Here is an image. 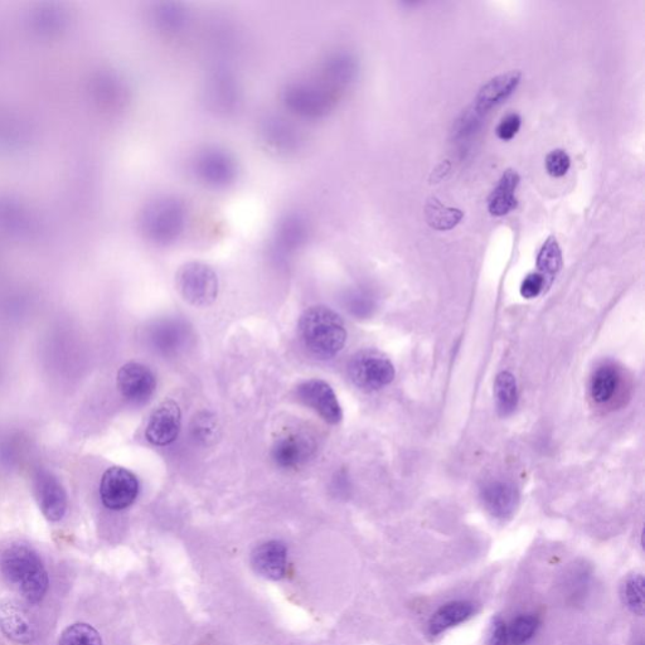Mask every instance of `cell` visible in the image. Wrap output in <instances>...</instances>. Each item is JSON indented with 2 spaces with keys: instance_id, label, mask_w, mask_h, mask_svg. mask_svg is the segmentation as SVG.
<instances>
[{
  "instance_id": "26",
  "label": "cell",
  "mask_w": 645,
  "mask_h": 645,
  "mask_svg": "<svg viewBox=\"0 0 645 645\" xmlns=\"http://www.w3.org/2000/svg\"><path fill=\"white\" fill-rule=\"evenodd\" d=\"M154 23L167 35H177L187 27L188 14L181 4L167 2L159 4L154 11Z\"/></svg>"
},
{
  "instance_id": "36",
  "label": "cell",
  "mask_w": 645,
  "mask_h": 645,
  "mask_svg": "<svg viewBox=\"0 0 645 645\" xmlns=\"http://www.w3.org/2000/svg\"><path fill=\"white\" fill-rule=\"evenodd\" d=\"M487 645H509L508 625L501 617L493 618Z\"/></svg>"
},
{
  "instance_id": "23",
  "label": "cell",
  "mask_w": 645,
  "mask_h": 645,
  "mask_svg": "<svg viewBox=\"0 0 645 645\" xmlns=\"http://www.w3.org/2000/svg\"><path fill=\"white\" fill-rule=\"evenodd\" d=\"M207 94L212 105L225 113L234 110L237 101H239V90H237L235 80L225 72H220L212 77Z\"/></svg>"
},
{
  "instance_id": "22",
  "label": "cell",
  "mask_w": 645,
  "mask_h": 645,
  "mask_svg": "<svg viewBox=\"0 0 645 645\" xmlns=\"http://www.w3.org/2000/svg\"><path fill=\"white\" fill-rule=\"evenodd\" d=\"M309 227L307 221L297 213H290L278 222L275 230V246L280 252L298 249L307 241Z\"/></svg>"
},
{
  "instance_id": "30",
  "label": "cell",
  "mask_w": 645,
  "mask_h": 645,
  "mask_svg": "<svg viewBox=\"0 0 645 645\" xmlns=\"http://www.w3.org/2000/svg\"><path fill=\"white\" fill-rule=\"evenodd\" d=\"M57 645H104L98 630L90 624L76 623L63 630Z\"/></svg>"
},
{
  "instance_id": "13",
  "label": "cell",
  "mask_w": 645,
  "mask_h": 645,
  "mask_svg": "<svg viewBox=\"0 0 645 645\" xmlns=\"http://www.w3.org/2000/svg\"><path fill=\"white\" fill-rule=\"evenodd\" d=\"M251 565L264 579L283 580L288 574V548L281 541L265 542L252 552Z\"/></svg>"
},
{
  "instance_id": "25",
  "label": "cell",
  "mask_w": 645,
  "mask_h": 645,
  "mask_svg": "<svg viewBox=\"0 0 645 645\" xmlns=\"http://www.w3.org/2000/svg\"><path fill=\"white\" fill-rule=\"evenodd\" d=\"M464 212L458 208L446 207L438 198L431 197L425 205V218L431 229L449 231L463 220Z\"/></svg>"
},
{
  "instance_id": "2",
  "label": "cell",
  "mask_w": 645,
  "mask_h": 645,
  "mask_svg": "<svg viewBox=\"0 0 645 645\" xmlns=\"http://www.w3.org/2000/svg\"><path fill=\"white\" fill-rule=\"evenodd\" d=\"M299 334L308 351L322 360L337 356L347 341L342 318L324 305L305 310L299 320Z\"/></svg>"
},
{
  "instance_id": "9",
  "label": "cell",
  "mask_w": 645,
  "mask_h": 645,
  "mask_svg": "<svg viewBox=\"0 0 645 645\" xmlns=\"http://www.w3.org/2000/svg\"><path fill=\"white\" fill-rule=\"evenodd\" d=\"M298 397L303 404L322 416L328 424L337 425L343 419L342 407L336 392L323 380H309L298 387Z\"/></svg>"
},
{
  "instance_id": "20",
  "label": "cell",
  "mask_w": 645,
  "mask_h": 645,
  "mask_svg": "<svg viewBox=\"0 0 645 645\" xmlns=\"http://www.w3.org/2000/svg\"><path fill=\"white\" fill-rule=\"evenodd\" d=\"M475 613L474 605L470 601H451L435 611L428 625L430 638H438L449 629L458 627L467 622Z\"/></svg>"
},
{
  "instance_id": "6",
  "label": "cell",
  "mask_w": 645,
  "mask_h": 645,
  "mask_svg": "<svg viewBox=\"0 0 645 645\" xmlns=\"http://www.w3.org/2000/svg\"><path fill=\"white\" fill-rule=\"evenodd\" d=\"M353 385L366 392L382 390L395 378V367L382 353L365 349L354 354L348 365Z\"/></svg>"
},
{
  "instance_id": "14",
  "label": "cell",
  "mask_w": 645,
  "mask_h": 645,
  "mask_svg": "<svg viewBox=\"0 0 645 645\" xmlns=\"http://www.w3.org/2000/svg\"><path fill=\"white\" fill-rule=\"evenodd\" d=\"M36 494L43 516L58 522L65 517L67 496L60 482L50 473H40L36 478Z\"/></svg>"
},
{
  "instance_id": "5",
  "label": "cell",
  "mask_w": 645,
  "mask_h": 645,
  "mask_svg": "<svg viewBox=\"0 0 645 645\" xmlns=\"http://www.w3.org/2000/svg\"><path fill=\"white\" fill-rule=\"evenodd\" d=\"M176 286L186 302L205 308L217 298L218 276L210 265L202 261H191L178 270Z\"/></svg>"
},
{
  "instance_id": "8",
  "label": "cell",
  "mask_w": 645,
  "mask_h": 645,
  "mask_svg": "<svg viewBox=\"0 0 645 645\" xmlns=\"http://www.w3.org/2000/svg\"><path fill=\"white\" fill-rule=\"evenodd\" d=\"M139 494L138 478L128 469L114 467L106 470L100 484L104 506L113 511L132 506Z\"/></svg>"
},
{
  "instance_id": "10",
  "label": "cell",
  "mask_w": 645,
  "mask_h": 645,
  "mask_svg": "<svg viewBox=\"0 0 645 645\" xmlns=\"http://www.w3.org/2000/svg\"><path fill=\"white\" fill-rule=\"evenodd\" d=\"M118 387L126 400L133 404H143L157 389V378L142 363L130 362L120 368Z\"/></svg>"
},
{
  "instance_id": "11",
  "label": "cell",
  "mask_w": 645,
  "mask_h": 645,
  "mask_svg": "<svg viewBox=\"0 0 645 645\" xmlns=\"http://www.w3.org/2000/svg\"><path fill=\"white\" fill-rule=\"evenodd\" d=\"M0 630L7 638L19 644H29L37 637L36 624L17 600H0Z\"/></svg>"
},
{
  "instance_id": "16",
  "label": "cell",
  "mask_w": 645,
  "mask_h": 645,
  "mask_svg": "<svg viewBox=\"0 0 645 645\" xmlns=\"http://www.w3.org/2000/svg\"><path fill=\"white\" fill-rule=\"evenodd\" d=\"M521 79V71L516 70L489 80L486 85L480 87L474 108L479 113L486 114L489 110L501 105L516 91Z\"/></svg>"
},
{
  "instance_id": "21",
  "label": "cell",
  "mask_w": 645,
  "mask_h": 645,
  "mask_svg": "<svg viewBox=\"0 0 645 645\" xmlns=\"http://www.w3.org/2000/svg\"><path fill=\"white\" fill-rule=\"evenodd\" d=\"M520 182V174L513 169L503 173L497 187L488 198V210L492 216H506L517 207L516 189L520 186Z\"/></svg>"
},
{
  "instance_id": "3",
  "label": "cell",
  "mask_w": 645,
  "mask_h": 645,
  "mask_svg": "<svg viewBox=\"0 0 645 645\" xmlns=\"http://www.w3.org/2000/svg\"><path fill=\"white\" fill-rule=\"evenodd\" d=\"M186 205L177 197H160L150 202L142 215V231L149 241L169 245L183 235L187 227Z\"/></svg>"
},
{
  "instance_id": "35",
  "label": "cell",
  "mask_w": 645,
  "mask_h": 645,
  "mask_svg": "<svg viewBox=\"0 0 645 645\" xmlns=\"http://www.w3.org/2000/svg\"><path fill=\"white\" fill-rule=\"evenodd\" d=\"M484 114L479 113L475 108L473 110L467 111L463 115V118L458 121L457 125V137L458 138H467L470 135H473V132L479 128L480 118Z\"/></svg>"
},
{
  "instance_id": "19",
  "label": "cell",
  "mask_w": 645,
  "mask_h": 645,
  "mask_svg": "<svg viewBox=\"0 0 645 645\" xmlns=\"http://www.w3.org/2000/svg\"><path fill=\"white\" fill-rule=\"evenodd\" d=\"M357 75L358 63L351 53H332L323 63L322 82L336 92L351 85Z\"/></svg>"
},
{
  "instance_id": "33",
  "label": "cell",
  "mask_w": 645,
  "mask_h": 645,
  "mask_svg": "<svg viewBox=\"0 0 645 645\" xmlns=\"http://www.w3.org/2000/svg\"><path fill=\"white\" fill-rule=\"evenodd\" d=\"M521 125L522 118L520 114H508L504 116L501 123L497 126V137L503 140V142H509V140H512L520 132Z\"/></svg>"
},
{
  "instance_id": "27",
  "label": "cell",
  "mask_w": 645,
  "mask_h": 645,
  "mask_svg": "<svg viewBox=\"0 0 645 645\" xmlns=\"http://www.w3.org/2000/svg\"><path fill=\"white\" fill-rule=\"evenodd\" d=\"M537 268L545 278L547 286H550L562 268L561 247L555 236L548 237L538 252Z\"/></svg>"
},
{
  "instance_id": "31",
  "label": "cell",
  "mask_w": 645,
  "mask_h": 645,
  "mask_svg": "<svg viewBox=\"0 0 645 645\" xmlns=\"http://www.w3.org/2000/svg\"><path fill=\"white\" fill-rule=\"evenodd\" d=\"M540 628V619L536 615H521L508 627L509 645H525L535 637Z\"/></svg>"
},
{
  "instance_id": "12",
  "label": "cell",
  "mask_w": 645,
  "mask_h": 645,
  "mask_svg": "<svg viewBox=\"0 0 645 645\" xmlns=\"http://www.w3.org/2000/svg\"><path fill=\"white\" fill-rule=\"evenodd\" d=\"M182 415L177 402H162L150 416L145 436L149 443L166 446L176 441L181 431Z\"/></svg>"
},
{
  "instance_id": "18",
  "label": "cell",
  "mask_w": 645,
  "mask_h": 645,
  "mask_svg": "<svg viewBox=\"0 0 645 645\" xmlns=\"http://www.w3.org/2000/svg\"><path fill=\"white\" fill-rule=\"evenodd\" d=\"M312 446L304 436L286 434L275 441L271 455L274 462L284 469H297L307 462Z\"/></svg>"
},
{
  "instance_id": "17",
  "label": "cell",
  "mask_w": 645,
  "mask_h": 645,
  "mask_svg": "<svg viewBox=\"0 0 645 645\" xmlns=\"http://www.w3.org/2000/svg\"><path fill=\"white\" fill-rule=\"evenodd\" d=\"M261 134L268 147L278 153L297 152L302 144L299 130L280 116H269L263 123Z\"/></svg>"
},
{
  "instance_id": "7",
  "label": "cell",
  "mask_w": 645,
  "mask_h": 645,
  "mask_svg": "<svg viewBox=\"0 0 645 645\" xmlns=\"http://www.w3.org/2000/svg\"><path fill=\"white\" fill-rule=\"evenodd\" d=\"M193 172L198 181L212 188H226L234 183L239 173L234 157L220 148H207L193 160Z\"/></svg>"
},
{
  "instance_id": "29",
  "label": "cell",
  "mask_w": 645,
  "mask_h": 645,
  "mask_svg": "<svg viewBox=\"0 0 645 645\" xmlns=\"http://www.w3.org/2000/svg\"><path fill=\"white\" fill-rule=\"evenodd\" d=\"M645 580L642 574H633L622 586L623 604L630 613L643 617L645 611Z\"/></svg>"
},
{
  "instance_id": "37",
  "label": "cell",
  "mask_w": 645,
  "mask_h": 645,
  "mask_svg": "<svg viewBox=\"0 0 645 645\" xmlns=\"http://www.w3.org/2000/svg\"><path fill=\"white\" fill-rule=\"evenodd\" d=\"M215 429L216 424L213 423L210 417L205 415L203 417H198L193 431H195L196 438H200L201 440H210L213 438V434H215Z\"/></svg>"
},
{
  "instance_id": "32",
  "label": "cell",
  "mask_w": 645,
  "mask_h": 645,
  "mask_svg": "<svg viewBox=\"0 0 645 645\" xmlns=\"http://www.w3.org/2000/svg\"><path fill=\"white\" fill-rule=\"evenodd\" d=\"M546 171L551 177L561 178L566 176L571 167L569 154L562 149L552 150L546 157Z\"/></svg>"
},
{
  "instance_id": "1",
  "label": "cell",
  "mask_w": 645,
  "mask_h": 645,
  "mask_svg": "<svg viewBox=\"0 0 645 645\" xmlns=\"http://www.w3.org/2000/svg\"><path fill=\"white\" fill-rule=\"evenodd\" d=\"M0 570L7 583L28 603L38 604L45 598L50 580L40 555L26 545L8 547L2 559Z\"/></svg>"
},
{
  "instance_id": "28",
  "label": "cell",
  "mask_w": 645,
  "mask_h": 645,
  "mask_svg": "<svg viewBox=\"0 0 645 645\" xmlns=\"http://www.w3.org/2000/svg\"><path fill=\"white\" fill-rule=\"evenodd\" d=\"M494 396H496L499 415L504 417L512 415L518 404L517 381L512 373H499L494 383Z\"/></svg>"
},
{
  "instance_id": "4",
  "label": "cell",
  "mask_w": 645,
  "mask_h": 645,
  "mask_svg": "<svg viewBox=\"0 0 645 645\" xmlns=\"http://www.w3.org/2000/svg\"><path fill=\"white\" fill-rule=\"evenodd\" d=\"M281 101L290 113L300 118L322 119L336 106L337 92L322 81H295L281 91Z\"/></svg>"
},
{
  "instance_id": "15",
  "label": "cell",
  "mask_w": 645,
  "mask_h": 645,
  "mask_svg": "<svg viewBox=\"0 0 645 645\" xmlns=\"http://www.w3.org/2000/svg\"><path fill=\"white\" fill-rule=\"evenodd\" d=\"M482 501L487 511L498 520H507L516 512L520 494L512 483L493 480L482 489Z\"/></svg>"
},
{
  "instance_id": "24",
  "label": "cell",
  "mask_w": 645,
  "mask_h": 645,
  "mask_svg": "<svg viewBox=\"0 0 645 645\" xmlns=\"http://www.w3.org/2000/svg\"><path fill=\"white\" fill-rule=\"evenodd\" d=\"M617 368L610 365L601 366L594 372L590 381V395L596 404H606L613 399L619 386Z\"/></svg>"
},
{
  "instance_id": "34",
  "label": "cell",
  "mask_w": 645,
  "mask_h": 645,
  "mask_svg": "<svg viewBox=\"0 0 645 645\" xmlns=\"http://www.w3.org/2000/svg\"><path fill=\"white\" fill-rule=\"evenodd\" d=\"M546 288L545 278L540 273H531L522 281L521 295L526 299L537 298Z\"/></svg>"
}]
</instances>
